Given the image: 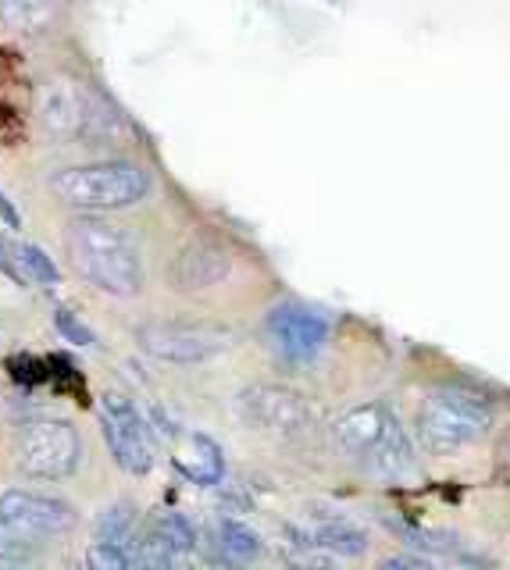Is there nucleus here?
Returning <instances> with one entry per match:
<instances>
[{
	"instance_id": "15",
	"label": "nucleus",
	"mask_w": 510,
	"mask_h": 570,
	"mask_svg": "<svg viewBox=\"0 0 510 570\" xmlns=\"http://www.w3.org/2000/svg\"><path fill=\"white\" fill-rule=\"evenodd\" d=\"M304 542L332 552V557H364L367 552V534L346 517H325V521L311 528Z\"/></svg>"
},
{
	"instance_id": "3",
	"label": "nucleus",
	"mask_w": 510,
	"mask_h": 570,
	"mask_svg": "<svg viewBox=\"0 0 510 570\" xmlns=\"http://www.w3.org/2000/svg\"><path fill=\"white\" fill-rule=\"evenodd\" d=\"M50 193L61 204L100 214V210H121L139 204L150 193V175L129 165V160H97V165H76L50 175Z\"/></svg>"
},
{
	"instance_id": "10",
	"label": "nucleus",
	"mask_w": 510,
	"mask_h": 570,
	"mask_svg": "<svg viewBox=\"0 0 510 570\" xmlns=\"http://www.w3.org/2000/svg\"><path fill=\"white\" fill-rule=\"evenodd\" d=\"M100 428L104 439H108V450L115 456V463L126 474L144 478L154 468V435L147 417L139 414L136 403L118 396V392H108L100 400Z\"/></svg>"
},
{
	"instance_id": "26",
	"label": "nucleus",
	"mask_w": 510,
	"mask_h": 570,
	"mask_svg": "<svg viewBox=\"0 0 510 570\" xmlns=\"http://www.w3.org/2000/svg\"><path fill=\"white\" fill-rule=\"evenodd\" d=\"M0 570H29L26 563H8V560H0Z\"/></svg>"
},
{
	"instance_id": "1",
	"label": "nucleus",
	"mask_w": 510,
	"mask_h": 570,
	"mask_svg": "<svg viewBox=\"0 0 510 570\" xmlns=\"http://www.w3.org/2000/svg\"><path fill=\"white\" fill-rule=\"evenodd\" d=\"M65 249L76 272L108 296H136L144 289V257L121 225L100 214H79L65 228Z\"/></svg>"
},
{
	"instance_id": "9",
	"label": "nucleus",
	"mask_w": 510,
	"mask_h": 570,
	"mask_svg": "<svg viewBox=\"0 0 510 570\" xmlns=\"http://www.w3.org/2000/svg\"><path fill=\"white\" fill-rule=\"evenodd\" d=\"M82 442L68 421H32L14 439V463L37 481H61L79 468Z\"/></svg>"
},
{
	"instance_id": "17",
	"label": "nucleus",
	"mask_w": 510,
	"mask_h": 570,
	"mask_svg": "<svg viewBox=\"0 0 510 570\" xmlns=\"http://www.w3.org/2000/svg\"><path fill=\"white\" fill-rule=\"evenodd\" d=\"M136 521H139V513H136L133 503H126V499H121V503H111L97 521V542H108V546H118V549H133Z\"/></svg>"
},
{
	"instance_id": "6",
	"label": "nucleus",
	"mask_w": 510,
	"mask_h": 570,
	"mask_svg": "<svg viewBox=\"0 0 510 570\" xmlns=\"http://www.w3.org/2000/svg\"><path fill=\"white\" fill-rule=\"evenodd\" d=\"M136 343L161 364H204L233 350L236 332L218 321H147L136 328Z\"/></svg>"
},
{
	"instance_id": "16",
	"label": "nucleus",
	"mask_w": 510,
	"mask_h": 570,
	"mask_svg": "<svg viewBox=\"0 0 510 570\" xmlns=\"http://www.w3.org/2000/svg\"><path fill=\"white\" fill-rule=\"evenodd\" d=\"M11 267L19 282H37V285H58L61 272L40 246L32 243H11Z\"/></svg>"
},
{
	"instance_id": "19",
	"label": "nucleus",
	"mask_w": 510,
	"mask_h": 570,
	"mask_svg": "<svg viewBox=\"0 0 510 570\" xmlns=\"http://www.w3.org/2000/svg\"><path fill=\"white\" fill-rule=\"evenodd\" d=\"M58 8L55 4H37V0H11V4H0V22L14 32H43L55 22Z\"/></svg>"
},
{
	"instance_id": "5",
	"label": "nucleus",
	"mask_w": 510,
	"mask_h": 570,
	"mask_svg": "<svg viewBox=\"0 0 510 570\" xmlns=\"http://www.w3.org/2000/svg\"><path fill=\"white\" fill-rule=\"evenodd\" d=\"M40 121L58 139L108 142L121 132V121L111 107H104L72 79H50L40 89Z\"/></svg>"
},
{
	"instance_id": "7",
	"label": "nucleus",
	"mask_w": 510,
	"mask_h": 570,
	"mask_svg": "<svg viewBox=\"0 0 510 570\" xmlns=\"http://www.w3.org/2000/svg\"><path fill=\"white\" fill-rule=\"evenodd\" d=\"M76 510L58 495L11 489L0 495V539L19 542L26 549H40L50 539H61L72 531Z\"/></svg>"
},
{
	"instance_id": "11",
	"label": "nucleus",
	"mask_w": 510,
	"mask_h": 570,
	"mask_svg": "<svg viewBox=\"0 0 510 570\" xmlns=\"http://www.w3.org/2000/svg\"><path fill=\"white\" fill-rule=\"evenodd\" d=\"M328 317L304 307V303H278L265 321V335L272 350L290 364L314 361L328 343Z\"/></svg>"
},
{
	"instance_id": "18",
	"label": "nucleus",
	"mask_w": 510,
	"mask_h": 570,
	"mask_svg": "<svg viewBox=\"0 0 510 570\" xmlns=\"http://www.w3.org/2000/svg\"><path fill=\"white\" fill-rule=\"evenodd\" d=\"M129 557H133V570H175V560H179L154 524L136 534Z\"/></svg>"
},
{
	"instance_id": "4",
	"label": "nucleus",
	"mask_w": 510,
	"mask_h": 570,
	"mask_svg": "<svg viewBox=\"0 0 510 570\" xmlns=\"http://www.w3.org/2000/svg\"><path fill=\"white\" fill-rule=\"evenodd\" d=\"M492 428V410L464 389H439L418 410V439L429 453H457Z\"/></svg>"
},
{
	"instance_id": "24",
	"label": "nucleus",
	"mask_w": 510,
	"mask_h": 570,
	"mask_svg": "<svg viewBox=\"0 0 510 570\" xmlns=\"http://www.w3.org/2000/svg\"><path fill=\"white\" fill-rule=\"evenodd\" d=\"M0 218H4V222H8L11 228L19 225V210H14V207H11V204L4 200V193H0Z\"/></svg>"
},
{
	"instance_id": "23",
	"label": "nucleus",
	"mask_w": 510,
	"mask_h": 570,
	"mask_svg": "<svg viewBox=\"0 0 510 570\" xmlns=\"http://www.w3.org/2000/svg\"><path fill=\"white\" fill-rule=\"evenodd\" d=\"M55 325H58V332L68 338V343H76V346H94V332L86 328L72 311H58V314H55Z\"/></svg>"
},
{
	"instance_id": "14",
	"label": "nucleus",
	"mask_w": 510,
	"mask_h": 570,
	"mask_svg": "<svg viewBox=\"0 0 510 570\" xmlns=\"http://www.w3.org/2000/svg\"><path fill=\"white\" fill-rule=\"evenodd\" d=\"M171 463L183 478L193 481V485H218L225 474V460H222L218 442L207 435H186V442L175 450Z\"/></svg>"
},
{
	"instance_id": "8",
	"label": "nucleus",
	"mask_w": 510,
	"mask_h": 570,
	"mask_svg": "<svg viewBox=\"0 0 510 570\" xmlns=\"http://www.w3.org/2000/svg\"><path fill=\"white\" fill-rule=\"evenodd\" d=\"M236 414L239 421L261 435H275V439H296L311 432L314 424V406L304 392H296L290 385H246L236 396Z\"/></svg>"
},
{
	"instance_id": "13",
	"label": "nucleus",
	"mask_w": 510,
	"mask_h": 570,
	"mask_svg": "<svg viewBox=\"0 0 510 570\" xmlns=\"http://www.w3.org/2000/svg\"><path fill=\"white\" fill-rule=\"evenodd\" d=\"M261 549L265 546H261V534L254 528L225 517L207 539V563H215L222 570H239V567H251L261 557Z\"/></svg>"
},
{
	"instance_id": "25",
	"label": "nucleus",
	"mask_w": 510,
	"mask_h": 570,
	"mask_svg": "<svg viewBox=\"0 0 510 570\" xmlns=\"http://www.w3.org/2000/svg\"><path fill=\"white\" fill-rule=\"evenodd\" d=\"M382 570H411V563L408 560H385Z\"/></svg>"
},
{
	"instance_id": "21",
	"label": "nucleus",
	"mask_w": 510,
	"mask_h": 570,
	"mask_svg": "<svg viewBox=\"0 0 510 570\" xmlns=\"http://www.w3.org/2000/svg\"><path fill=\"white\" fill-rule=\"evenodd\" d=\"M82 570H133L129 549H118L108 542H94L86 549V567Z\"/></svg>"
},
{
	"instance_id": "22",
	"label": "nucleus",
	"mask_w": 510,
	"mask_h": 570,
	"mask_svg": "<svg viewBox=\"0 0 510 570\" xmlns=\"http://www.w3.org/2000/svg\"><path fill=\"white\" fill-rule=\"evenodd\" d=\"M286 563L293 570H336V557L332 552L307 542H296L293 549H286Z\"/></svg>"
},
{
	"instance_id": "20",
	"label": "nucleus",
	"mask_w": 510,
	"mask_h": 570,
	"mask_svg": "<svg viewBox=\"0 0 510 570\" xmlns=\"http://www.w3.org/2000/svg\"><path fill=\"white\" fill-rule=\"evenodd\" d=\"M154 528L161 531V539L171 546L175 557H193V549H197V528L189 524V517H186V513H179V510H165V513L154 521Z\"/></svg>"
},
{
	"instance_id": "12",
	"label": "nucleus",
	"mask_w": 510,
	"mask_h": 570,
	"mask_svg": "<svg viewBox=\"0 0 510 570\" xmlns=\"http://www.w3.org/2000/svg\"><path fill=\"white\" fill-rule=\"evenodd\" d=\"M233 275V249L210 236H193L179 246L168 264V282L175 293H207Z\"/></svg>"
},
{
	"instance_id": "2",
	"label": "nucleus",
	"mask_w": 510,
	"mask_h": 570,
	"mask_svg": "<svg viewBox=\"0 0 510 570\" xmlns=\"http://www.w3.org/2000/svg\"><path fill=\"white\" fill-rule=\"evenodd\" d=\"M332 435H336L346 456H354L367 471L382 478H403L418 463L403 424L382 403H361L354 410H346L336 421V428H332Z\"/></svg>"
}]
</instances>
